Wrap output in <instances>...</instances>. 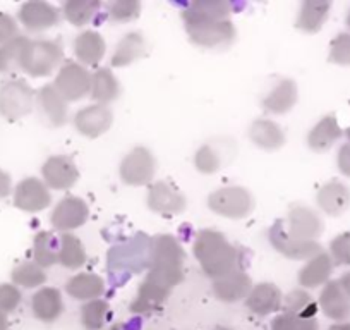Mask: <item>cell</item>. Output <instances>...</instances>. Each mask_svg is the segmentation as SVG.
Masks as SVG:
<instances>
[{
    "instance_id": "obj_1",
    "label": "cell",
    "mask_w": 350,
    "mask_h": 330,
    "mask_svg": "<svg viewBox=\"0 0 350 330\" xmlns=\"http://www.w3.org/2000/svg\"><path fill=\"white\" fill-rule=\"evenodd\" d=\"M232 5L225 0H196L183 12L186 33L194 45L220 49L235 38Z\"/></svg>"
},
{
    "instance_id": "obj_2",
    "label": "cell",
    "mask_w": 350,
    "mask_h": 330,
    "mask_svg": "<svg viewBox=\"0 0 350 330\" xmlns=\"http://www.w3.org/2000/svg\"><path fill=\"white\" fill-rule=\"evenodd\" d=\"M193 251L198 264L208 277L218 279L228 272L237 270V248L230 244L225 234L215 231V229H204V231L198 232Z\"/></svg>"
},
{
    "instance_id": "obj_3",
    "label": "cell",
    "mask_w": 350,
    "mask_h": 330,
    "mask_svg": "<svg viewBox=\"0 0 350 330\" xmlns=\"http://www.w3.org/2000/svg\"><path fill=\"white\" fill-rule=\"evenodd\" d=\"M184 262H186L184 248L174 236L158 234L150 241L146 262L150 268L148 277L172 289L183 281Z\"/></svg>"
},
{
    "instance_id": "obj_4",
    "label": "cell",
    "mask_w": 350,
    "mask_h": 330,
    "mask_svg": "<svg viewBox=\"0 0 350 330\" xmlns=\"http://www.w3.org/2000/svg\"><path fill=\"white\" fill-rule=\"evenodd\" d=\"M62 59L64 49L55 40H28L19 60V71L31 77H45L59 69Z\"/></svg>"
},
{
    "instance_id": "obj_5",
    "label": "cell",
    "mask_w": 350,
    "mask_h": 330,
    "mask_svg": "<svg viewBox=\"0 0 350 330\" xmlns=\"http://www.w3.org/2000/svg\"><path fill=\"white\" fill-rule=\"evenodd\" d=\"M208 208L220 217L242 220L254 210V198L242 186H225L208 196Z\"/></svg>"
},
{
    "instance_id": "obj_6",
    "label": "cell",
    "mask_w": 350,
    "mask_h": 330,
    "mask_svg": "<svg viewBox=\"0 0 350 330\" xmlns=\"http://www.w3.org/2000/svg\"><path fill=\"white\" fill-rule=\"evenodd\" d=\"M36 93L23 79L5 81L0 86V116L8 120H19L35 109Z\"/></svg>"
},
{
    "instance_id": "obj_7",
    "label": "cell",
    "mask_w": 350,
    "mask_h": 330,
    "mask_svg": "<svg viewBox=\"0 0 350 330\" xmlns=\"http://www.w3.org/2000/svg\"><path fill=\"white\" fill-rule=\"evenodd\" d=\"M157 173V160L153 153L144 147H136L127 151L119 167V176L127 186H148L153 183Z\"/></svg>"
},
{
    "instance_id": "obj_8",
    "label": "cell",
    "mask_w": 350,
    "mask_h": 330,
    "mask_svg": "<svg viewBox=\"0 0 350 330\" xmlns=\"http://www.w3.org/2000/svg\"><path fill=\"white\" fill-rule=\"evenodd\" d=\"M53 86L66 102H77L90 95L92 73L79 62H66L59 67Z\"/></svg>"
},
{
    "instance_id": "obj_9",
    "label": "cell",
    "mask_w": 350,
    "mask_h": 330,
    "mask_svg": "<svg viewBox=\"0 0 350 330\" xmlns=\"http://www.w3.org/2000/svg\"><path fill=\"white\" fill-rule=\"evenodd\" d=\"M285 231L295 241H316L323 234V220L312 208L295 205L284 220Z\"/></svg>"
},
{
    "instance_id": "obj_10",
    "label": "cell",
    "mask_w": 350,
    "mask_h": 330,
    "mask_svg": "<svg viewBox=\"0 0 350 330\" xmlns=\"http://www.w3.org/2000/svg\"><path fill=\"white\" fill-rule=\"evenodd\" d=\"M271 246L280 255L291 260H309L321 251L318 241H295L285 231L284 220H277L268 232Z\"/></svg>"
},
{
    "instance_id": "obj_11",
    "label": "cell",
    "mask_w": 350,
    "mask_h": 330,
    "mask_svg": "<svg viewBox=\"0 0 350 330\" xmlns=\"http://www.w3.org/2000/svg\"><path fill=\"white\" fill-rule=\"evenodd\" d=\"M43 183L49 190L67 191L77 183L79 179V170L76 167V162L67 155H53L46 158L42 167Z\"/></svg>"
},
{
    "instance_id": "obj_12",
    "label": "cell",
    "mask_w": 350,
    "mask_h": 330,
    "mask_svg": "<svg viewBox=\"0 0 350 330\" xmlns=\"http://www.w3.org/2000/svg\"><path fill=\"white\" fill-rule=\"evenodd\" d=\"M72 123L77 133L83 134L84 138H90V140H96L112 127L113 116L109 105L92 103V105L77 110Z\"/></svg>"
},
{
    "instance_id": "obj_13",
    "label": "cell",
    "mask_w": 350,
    "mask_h": 330,
    "mask_svg": "<svg viewBox=\"0 0 350 330\" xmlns=\"http://www.w3.org/2000/svg\"><path fill=\"white\" fill-rule=\"evenodd\" d=\"M146 203L150 210L160 215H179L187 207L186 196L167 181L150 184Z\"/></svg>"
},
{
    "instance_id": "obj_14",
    "label": "cell",
    "mask_w": 350,
    "mask_h": 330,
    "mask_svg": "<svg viewBox=\"0 0 350 330\" xmlns=\"http://www.w3.org/2000/svg\"><path fill=\"white\" fill-rule=\"evenodd\" d=\"M88 217H90V208L83 198L66 196L53 208L50 222H52L55 231L66 234V232H70L86 224Z\"/></svg>"
},
{
    "instance_id": "obj_15",
    "label": "cell",
    "mask_w": 350,
    "mask_h": 330,
    "mask_svg": "<svg viewBox=\"0 0 350 330\" xmlns=\"http://www.w3.org/2000/svg\"><path fill=\"white\" fill-rule=\"evenodd\" d=\"M52 203V194L46 184L36 177H26L14 190V207L28 214H36Z\"/></svg>"
},
{
    "instance_id": "obj_16",
    "label": "cell",
    "mask_w": 350,
    "mask_h": 330,
    "mask_svg": "<svg viewBox=\"0 0 350 330\" xmlns=\"http://www.w3.org/2000/svg\"><path fill=\"white\" fill-rule=\"evenodd\" d=\"M18 19L28 31H45L59 25L60 11L49 2L31 0L19 8Z\"/></svg>"
},
{
    "instance_id": "obj_17",
    "label": "cell",
    "mask_w": 350,
    "mask_h": 330,
    "mask_svg": "<svg viewBox=\"0 0 350 330\" xmlns=\"http://www.w3.org/2000/svg\"><path fill=\"white\" fill-rule=\"evenodd\" d=\"M213 294L215 298L224 303H239L247 298L252 289V281L245 272L232 270L221 277L213 279Z\"/></svg>"
},
{
    "instance_id": "obj_18",
    "label": "cell",
    "mask_w": 350,
    "mask_h": 330,
    "mask_svg": "<svg viewBox=\"0 0 350 330\" xmlns=\"http://www.w3.org/2000/svg\"><path fill=\"white\" fill-rule=\"evenodd\" d=\"M297 99L299 90L295 81L291 77H282V79H278L277 85L262 97L261 107L265 112L280 116V114L291 112L297 103Z\"/></svg>"
},
{
    "instance_id": "obj_19",
    "label": "cell",
    "mask_w": 350,
    "mask_h": 330,
    "mask_svg": "<svg viewBox=\"0 0 350 330\" xmlns=\"http://www.w3.org/2000/svg\"><path fill=\"white\" fill-rule=\"evenodd\" d=\"M244 301L249 312L258 316H268L282 308L284 294L278 289V285L271 284V282H261L258 285H252L251 292Z\"/></svg>"
},
{
    "instance_id": "obj_20",
    "label": "cell",
    "mask_w": 350,
    "mask_h": 330,
    "mask_svg": "<svg viewBox=\"0 0 350 330\" xmlns=\"http://www.w3.org/2000/svg\"><path fill=\"white\" fill-rule=\"evenodd\" d=\"M45 123L52 127H60L67 123V102L53 85H45L35 100Z\"/></svg>"
},
{
    "instance_id": "obj_21",
    "label": "cell",
    "mask_w": 350,
    "mask_h": 330,
    "mask_svg": "<svg viewBox=\"0 0 350 330\" xmlns=\"http://www.w3.org/2000/svg\"><path fill=\"white\" fill-rule=\"evenodd\" d=\"M74 55L81 66H98L107 52L103 36L95 29H86L74 38Z\"/></svg>"
},
{
    "instance_id": "obj_22",
    "label": "cell",
    "mask_w": 350,
    "mask_h": 330,
    "mask_svg": "<svg viewBox=\"0 0 350 330\" xmlns=\"http://www.w3.org/2000/svg\"><path fill=\"white\" fill-rule=\"evenodd\" d=\"M168 294H170V289L167 285L154 281V279L146 277L143 284L139 285V289H137L136 298L133 299L131 312L139 313V315H146V313L150 315V313L157 312L167 301Z\"/></svg>"
},
{
    "instance_id": "obj_23",
    "label": "cell",
    "mask_w": 350,
    "mask_h": 330,
    "mask_svg": "<svg viewBox=\"0 0 350 330\" xmlns=\"http://www.w3.org/2000/svg\"><path fill=\"white\" fill-rule=\"evenodd\" d=\"M318 306L328 318L343 322L350 315V299L340 288L338 281H328L321 289Z\"/></svg>"
},
{
    "instance_id": "obj_24",
    "label": "cell",
    "mask_w": 350,
    "mask_h": 330,
    "mask_svg": "<svg viewBox=\"0 0 350 330\" xmlns=\"http://www.w3.org/2000/svg\"><path fill=\"white\" fill-rule=\"evenodd\" d=\"M316 201H318V207L321 208V212H325L326 215L338 217L349 208L350 191L340 181H329L319 188Z\"/></svg>"
},
{
    "instance_id": "obj_25",
    "label": "cell",
    "mask_w": 350,
    "mask_h": 330,
    "mask_svg": "<svg viewBox=\"0 0 350 330\" xmlns=\"http://www.w3.org/2000/svg\"><path fill=\"white\" fill-rule=\"evenodd\" d=\"M342 134L343 131L336 120V116L328 114L319 119L308 133V147L316 153H325L342 138Z\"/></svg>"
},
{
    "instance_id": "obj_26",
    "label": "cell",
    "mask_w": 350,
    "mask_h": 330,
    "mask_svg": "<svg viewBox=\"0 0 350 330\" xmlns=\"http://www.w3.org/2000/svg\"><path fill=\"white\" fill-rule=\"evenodd\" d=\"M249 140L265 151H277L285 144L284 129L271 119H258L249 127Z\"/></svg>"
},
{
    "instance_id": "obj_27",
    "label": "cell",
    "mask_w": 350,
    "mask_h": 330,
    "mask_svg": "<svg viewBox=\"0 0 350 330\" xmlns=\"http://www.w3.org/2000/svg\"><path fill=\"white\" fill-rule=\"evenodd\" d=\"M333 272V262L328 253L319 251L312 258H309L308 264L299 270V284L304 289H316L319 285H325L329 281V275Z\"/></svg>"
},
{
    "instance_id": "obj_28",
    "label": "cell",
    "mask_w": 350,
    "mask_h": 330,
    "mask_svg": "<svg viewBox=\"0 0 350 330\" xmlns=\"http://www.w3.org/2000/svg\"><path fill=\"white\" fill-rule=\"evenodd\" d=\"M33 315L42 322H55L64 313L62 292L55 288H42L31 298Z\"/></svg>"
},
{
    "instance_id": "obj_29",
    "label": "cell",
    "mask_w": 350,
    "mask_h": 330,
    "mask_svg": "<svg viewBox=\"0 0 350 330\" xmlns=\"http://www.w3.org/2000/svg\"><path fill=\"white\" fill-rule=\"evenodd\" d=\"M329 9L332 4L329 2H321V0H306L301 5L297 14V21H295V28L308 35H314L323 25L326 23L329 16Z\"/></svg>"
},
{
    "instance_id": "obj_30",
    "label": "cell",
    "mask_w": 350,
    "mask_h": 330,
    "mask_svg": "<svg viewBox=\"0 0 350 330\" xmlns=\"http://www.w3.org/2000/svg\"><path fill=\"white\" fill-rule=\"evenodd\" d=\"M122 93L119 79L116 74L107 67H100L92 74V88H90V97L100 105H109L110 102L117 100Z\"/></svg>"
},
{
    "instance_id": "obj_31",
    "label": "cell",
    "mask_w": 350,
    "mask_h": 330,
    "mask_svg": "<svg viewBox=\"0 0 350 330\" xmlns=\"http://www.w3.org/2000/svg\"><path fill=\"white\" fill-rule=\"evenodd\" d=\"M148 52L146 40L141 33H127L117 43L112 55V67H126L143 59Z\"/></svg>"
},
{
    "instance_id": "obj_32",
    "label": "cell",
    "mask_w": 350,
    "mask_h": 330,
    "mask_svg": "<svg viewBox=\"0 0 350 330\" xmlns=\"http://www.w3.org/2000/svg\"><path fill=\"white\" fill-rule=\"evenodd\" d=\"M66 292L74 299L79 301H93L100 299L105 292V281L96 274H77L70 277L66 284Z\"/></svg>"
},
{
    "instance_id": "obj_33",
    "label": "cell",
    "mask_w": 350,
    "mask_h": 330,
    "mask_svg": "<svg viewBox=\"0 0 350 330\" xmlns=\"http://www.w3.org/2000/svg\"><path fill=\"white\" fill-rule=\"evenodd\" d=\"M57 264L69 268V270H76L86 264V250H84L83 241L77 236L70 234V232L60 236Z\"/></svg>"
},
{
    "instance_id": "obj_34",
    "label": "cell",
    "mask_w": 350,
    "mask_h": 330,
    "mask_svg": "<svg viewBox=\"0 0 350 330\" xmlns=\"http://www.w3.org/2000/svg\"><path fill=\"white\" fill-rule=\"evenodd\" d=\"M59 255V239L49 231H42L35 236L33 241V262L38 267H52L57 264Z\"/></svg>"
},
{
    "instance_id": "obj_35",
    "label": "cell",
    "mask_w": 350,
    "mask_h": 330,
    "mask_svg": "<svg viewBox=\"0 0 350 330\" xmlns=\"http://www.w3.org/2000/svg\"><path fill=\"white\" fill-rule=\"evenodd\" d=\"M100 9L98 0H69L62 5V16L72 26L83 28L92 23Z\"/></svg>"
},
{
    "instance_id": "obj_36",
    "label": "cell",
    "mask_w": 350,
    "mask_h": 330,
    "mask_svg": "<svg viewBox=\"0 0 350 330\" xmlns=\"http://www.w3.org/2000/svg\"><path fill=\"white\" fill-rule=\"evenodd\" d=\"M12 284L16 288L25 289H35L45 284L46 274L42 267L35 264V262H23V264L16 265L14 270L11 274Z\"/></svg>"
},
{
    "instance_id": "obj_37",
    "label": "cell",
    "mask_w": 350,
    "mask_h": 330,
    "mask_svg": "<svg viewBox=\"0 0 350 330\" xmlns=\"http://www.w3.org/2000/svg\"><path fill=\"white\" fill-rule=\"evenodd\" d=\"M194 167L198 169V173L206 174V176L218 173L224 167V155H221L220 148L215 143L201 144L194 155Z\"/></svg>"
},
{
    "instance_id": "obj_38",
    "label": "cell",
    "mask_w": 350,
    "mask_h": 330,
    "mask_svg": "<svg viewBox=\"0 0 350 330\" xmlns=\"http://www.w3.org/2000/svg\"><path fill=\"white\" fill-rule=\"evenodd\" d=\"M29 38L26 36H16L11 42L0 45V73H14L19 71V60H21L23 50Z\"/></svg>"
},
{
    "instance_id": "obj_39",
    "label": "cell",
    "mask_w": 350,
    "mask_h": 330,
    "mask_svg": "<svg viewBox=\"0 0 350 330\" xmlns=\"http://www.w3.org/2000/svg\"><path fill=\"white\" fill-rule=\"evenodd\" d=\"M285 313H291V315L301 316V318H314L316 312H318V303H314V299L311 298V294H308L302 289H295L291 294L285 298Z\"/></svg>"
},
{
    "instance_id": "obj_40",
    "label": "cell",
    "mask_w": 350,
    "mask_h": 330,
    "mask_svg": "<svg viewBox=\"0 0 350 330\" xmlns=\"http://www.w3.org/2000/svg\"><path fill=\"white\" fill-rule=\"evenodd\" d=\"M109 315V303L103 299H93L84 303L81 308V323L86 330H100L105 325Z\"/></svg>"
},
{
    "instance_id": "obj_41",
    "label": "cell",
    "mask_w": 350,
    "mask_h": 330,
    "mask_svg": "<svg viewBox=\"0 0 350 330\" xmlns=\"http://www.w3.org/2000/svg\"><path fill=\"white\" fill-rule=\"evenodd\" d=\"M328 60L336 66L350 67V31L338 33L329 43Z\"/></svg>"
},
{
    "instance_id": "obj_42",
    "label": "cell",
    "mask_w": 350,
    "mask_h": 330,
    "mask_svg": "<svg viewBox=\"0 0 350 330\" xmlns=\"http://www.w3.org/2000/svg\"><path fill=\"white\" fill-rule=\"evenodd\" d=\"M271 330H319L316 318H301V316L282 313L271 322Z\"/></svg>"
},
{
    "instance_id": "obj_43",
    "label": "cell",
    "mask_w": 350,
    "mask_h": 330,
    "mask_svg": "<svg viewBox=\"0 0 350 330\" xmlns=\"http://www.w3.org/2000/svg\"><path fill=\"white\" fill-rule=\"evenodd\" d=\"M109 14L117 23H129L139 18L141 4L137 0H117L110 4Z\"/></svg>"
},
{
    "instance_id": "obj_44",
    "label": "cell",
    "mask_w": 350,
    "mask_h": 330,
    "mask_svg": "<svg viewBox=\"0 0 350 330\" xmlns=\"http://www.w3.org/2000/svg\"><path fill=\"white\" fill-rule=\"evenodd\" d=\"M329 258L333 265H350V231L342 232L329 242Z\"/></svg>"
},
{
    "instance_id": "obj_45",
    "label": "cell",
    "mask_w": 350,
    "mask_h": 330,
    "mask_svg": "<svg viewBox=\"0 0 350 330\" xmlns=\"http://www.w3.org/2000/svg\"><path fill=\"white\" fill-rule=\"evenodd\" d=\"M21 291L14 284H0V309L4 313H12L21 305Z\"/></svg>"
},
{
    "instance_id": "obj_46",
    "label": "cell",
    "mask_w": 350,
    "mask_h": 330,
    "mask_svg": "<svg viewBox=\"0 0 350 330\" xmlns=\"http://www.w3.org/2000/svg\"><path fill=\"white\" fill-rule=\"evenodd\" d=\"M19 36L18 21L8 12H0V45Z\"/></svg>"
},
{
    "instance_id": "obj_47",
    "label": "cell",
    "mask_w": 350,
    "mask_h": 330,
    "mask_svg": "<svg viewBox=\"0 0 350 330\" xmlns=\"http://www.w3.org/2000/svg\"><path fill=\"white\" fill-rule=\"evenodd\" d=\"M336 167L340 174L350 179V143H343L336 153Z\"/></svg>"
},
{
    "instance_id": "obj_48",
    "label": "cell",
    "mask_w": 350,
    "mask_h": 330,
    "mask_svg": "<svg viewBox=\"0 0 350 330\" xmlns=\"http://www.w3.org/2000/svg\"><path fill=\"white\" fill-rule=\"evenodd\" d=\"M12 190V183H11V176H9L5 170L0 169V200H4L11 194Z\"/></svg>"
},
{
    "instance_id": "obj_49",
    "label": "cell",
    "mask_w": 350,
    "mask_h": 330,
    "mask_svg": "<svg viewBox=\"0 0 350 330\" xmlns=\"http://www.w3.org/2000/svg\"><path fill=\"white\" fill-rule=\"evenodd\" d=\"M338 284H340V288H342V291L345 292V294L349 296V299H350V272H345V274L340 277Z\"/></svg>"
},
{
    "instance_id": "obj_50",
    "label": "cell",
    "mask_w": 350,
    "mask_h": 330,
    "mask_svg": "<svg viewBox=\"0 0 350 330\" xmlns=\"http://www.w3.org/2000/svg\"><path fill=\"white\" fill-rule=\"evenodd\" d=\"M0 330H9V316L0 309Z\"/></svg>"
},
{
    "instance_id": "obj_51",
    "label": "cell",
    "mask_w": 350,
    "mask_h": 330,
    "mask_svg": "<svg viewBox=\"0 0 350 330\" xmlns=\"http://www.w3.org/2000/svg\"><path fill=\"white\" fill-rule=\"evenodd\" d=\"M328 330H350V323L347 322H336L329 327Z\"/></svg>"
},
{
    "instance_id": "obj_52",
    "label": "cell",
    "mask_w": 350,
    "mask_h": 330,
    "mask_svg": "<svg viewBox=\"0 0 350 330\" xmlns=\"http://www.w3.org/2000/svg\"><path fill=\"white\" fill-rule=\"evenodd\" d=\"M345 23H347V28L350 29V9H349V12H347V19H345Z\"/></svg>"
},
{
    "instance_id": "obj_53",
    "label": "cell",
    "mask_w": 350,
    "mask_h": 330,
    "mask_svg": "<svg viewBox=\"0 0 350 330\" xmlns=\"http://www.w3.org/2000/svg\"><path fill=\"white\" fill-rule=\"evenodd\" d=\"M213 330H234V329H230V327H215V329Z\"/></svg>"
},
{
    "instance_id": "obj_54",
    "label": "cell",
    "mask_w": 350,
    "mask_h": 330,
    "mask_svg": "<svg viewBox=\"0 0 350 330\" xmlns=\"http://www.w3.org/2000/svg\"><path fill=\"white\" fill-rule=\"evenodd\" d=\"M345 134H347V140H349V143H350V127L345 131Z\"/></svg>"
},
{
    "instance_id": "obj_55",
    "label": "cell",
    "mask_w": 350,
    "mask_h": 330,
    "mask_svg": "<svg viewBox=\"0 0 350 330\" xmlns=\"http://www.w3.org/2000/svg\"><path fill=\"white\" fill-rule=\"evenodd\" d=\"M112 330H119V329H117V327H113V329Z\"/></svg>"
}]
</instances>
